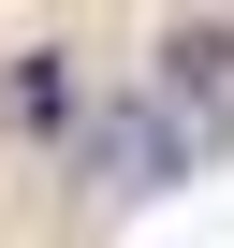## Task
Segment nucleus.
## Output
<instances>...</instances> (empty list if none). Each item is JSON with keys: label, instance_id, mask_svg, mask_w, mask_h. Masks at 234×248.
<instances>
[{"label": "nucleus", "instance_id": "nucleus-1", "mask_svg": "<svg viewBox=\"0 0 234 248\" xmlns=\"http://www.w3.org/2000/svg\"><path fill=\"white\" fill-rule=\"evenodd\" d=\"M190 146H205V117L176 132V117H147V102H102V117H73V161H88V190H161V175H190Z\"/></svg>", "mask_w": 234, "mask_h": 248}, {"label": "nucleus", "instance_id": "nucleus-2", "mask_svg": "<svg viewBox=\"0 0 234 248\" xmlns=\"http://www.w3.org/2000/svg\"><path fill=\"white\" fill-rule=\"evenodd\" d=\"M161 88L205 117V102L234 88V30H219V15H176V30H161Z\"/></svg>", "mask_w": 234, "mask_h": 248}, {"label": "nucleus", "instance_id": "nucleus-3", "mask_svg": "<svg viewBox=\"0 0 234 248\" xmlns=\"http://www.w3.org/2000/svg\"><path fill=\"white\" fill-rule=\"evenodd\" d=\"M0 102H15L30 132H73V73H59V59H15V88H0Z\"/></svg>", "mask_w": 234, "mask_h": 248}]
</instances>
